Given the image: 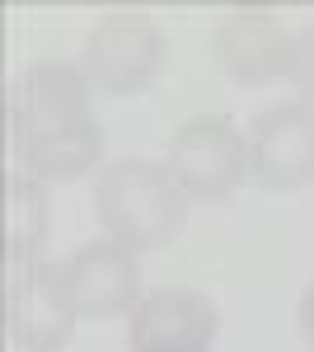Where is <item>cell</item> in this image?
Segmentation results:
<instances>
[{"label": "cell", "mask_w": 314, "mask_h": 352, "mask_svg": "<svg viewBox=\"0 0 314 352\" xmlns=\"http://www.w3.org/2000/svg\"><path fill=\"white\" fill-rule=\"evenodd\" d=\"M94 217L104 240L122 244L127 254H159L183 235L188 197L155 160H113L94 179Z\"/></svg>", "instance_id": "cell-1"}, {"label": "cell", "mask_w": 314, "mask_h": 352, "mask_svg": "<svg viewBox=\"0 0 314 352\" xmlns=\"http://www.w3.org/2000/svg\"><path fill=\"white\" fill-rule=\"evenodd\" d=\"M164 56H169V38L159 33L150 14L113 10L89 28L80 71H85L94 94L127 99V94H141V89L155 85V76L164 71Z\"/></svg>", "instance_id": "cell-2"}, {"label": "cell", "mask_w": 314, "mask_h": 352, "mask_svg": "<svg viewBox=\"0 0 314 352\" xmlns=\"http://www.w3.org/2000/svg\"><path fill=\"white\" fill-rule=\"evenodd\" d=\"M164 169L188 202H225L249 174V136L225 113H197L169 136Z\"/></svg>", "instance_id": "cell-3"}, {"label": "cell", "mask_w": 314, "mask_h": 352, "mask_svg": "<svg viewBox=\"0 0 314 352\" xmlns=\"http://www.w3.org/2000/svg\"><path fill=\"white\" fill-rule=\"evenodd\" d=\"M76 300L66 292V272L52 263L10 268L5 282V333L19 352H61L76 333Z\"/></svg>", "instance_id": "cell-4"}, {"label": "cell", "mask_w": 314, "mask_h": 352, "mask_svg": "<svg viewBox=\"0 0 314 352\" xmlns=\"http://www.w3.org/2000/svg\"><path fill=\"white\" fill-rule=\"evenodd\" d=\"M10 122H14L19 146H33V141H47V136H61L71 127L94 122L85 71L71 66V61H33L14 85Z\"/></svg>", "instance_id": "cell-5"}, {"label": "cell", "mask_w": 314, "mask_h": 352, "mask_svg": "<svg viewBox=\"0 0 314 352\" xmlns=\"http://www.w3.org/2000/svg\"><path fill=\"white\" fill-rule=\"evenodd\" d=\"M291 47H295V33H287V24L262 5H235L211 33L216 66L239 85H267L287 76Z\"/></svg>", "instance_id": "cell-6"}, {"label": "cell", "mask_w": 314, "mask_h": 352, "mask_svg": "<svg viewBox=\"0 0 314 352\" xmlns=\"http://www.w3.org/2000/svg\"><path fill=\"white\" fill-rule=\"evenodd\" d=\"M249 174L262 188L291 192L314 184V109L277 104L249 127Z\"/></svg>", "instance_id": "cell-7"}, {"label": "cell", "mask_w": 314, "mask_h": 352, "mask_svg": "<svg viewBox=\"0 0 314 352\" xmlns=\"http://www.w3.org/2000/svg\"><path fill=\"white\" fill-rule=\"evenodd\" d=\"M216 305L188 287H159L131 310V352H211L216 343Z\"/></svg>", "instance_id": "cell-8"}, {"label": "cell", "mask_w": 314, "mask_h": 352, "mask_svg": "<svg viewBox=\"0 0 314 352\" xmlns=\"http://www.w3.org/2000/svg\"><path fill=\"white\" fill-rule=\"evenodd\" d=\"M61 272H66V292H71L80 315L108 320V315H122V310L141 305L136 254H127L122 244H113V240L80 244L76 254L61 263Z\"/></svg>", "instance_id": "cell-9"}, {"label": "cell", "mask_w": 314, "mask_h": 352, "mask_svg": "<svg viewBox=\"0 0 314 352\" xmlns=\"http://www.w3.org/2000/svg\"><path fill=\"white\" fill-rule=\"evenodd\" d=\"M5 263L24 268L38 258L43 240L52 235V202H47V184L33 179L28 169H14L5 179Z\"/></svg>", "instance_id": "cell-10"}, {"label": "cell", "mask_w": 314, "mask_h": 352, "mask_svg": "<svg viewBox=\"0 0 314 352\" xmlns=\"http://www.w3.org/2000/svg\"><path fill=\"white\" fill-rule=\"evenodd\" d=\"M104 155V127L99 118L85 122V127H71L61 136H47V141H33V146H19V169H28L33 179L43 184H76L85 179Z\"/></svg>", "instance_id": "cell-11"}, {"label": "cell", "mask_w": 314, "mask_h": 352, "mask_svg": "<svg viewBox=\"0 0 314 352\" xmlns=\"http://www.w3.org/2000/svg\"><path fill=\"white\" fill-rule=\"evenodd\" d=\"M287 80L300 89V104H310V109H314V28H300V33H295Z\"/></svg>", "instance_id": "cell-12"}, {"label": "cell", "mask_w": 314, "mask_h": 352, "mask_svg": "<svg viewBox=\"0 0 314 352\" xmlns=\"http://www.w3.org/2000/svg\"><path fill=\"white\" fill-rule=\"evenodd\" d=\"M300 333H305V343L314 348V282L305 287V296H300Z\"/></svg>", "instance_id": "cell-13"}]
</instances>
